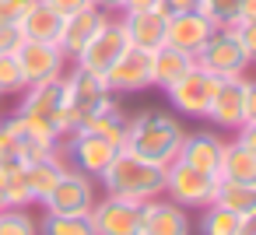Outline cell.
<instances>
[{
  "instance_id": "cell-18",
  "label": "cell",
  "mask_w": 256,
  "mask_h": 235,
  "mask_svg": "<svg viewBox=\"0 0 256 235\" xmlns=\"http://www.w3.org/2000/svg\"><path fill=\"white\" fill-rule=\"evenodd\" d=\"M207 120L221 130H238L246 123V106H242V78H221L214 98H210V109H207Z\"/></svg>"
},
{
  "instance_id": "cell-11",
  "label": "cell",
  "mask_w": 256,
  "mask_h": 235,
  "mask_svg": "<svg viewBox=\"0 0 256 235\" xmlns=\"http://www.w3.org/2000/svg\"><path fill=\"white\" fill-rule=\"evenodd\" d=\"M98 200V186L92 176H81L74 168H67L60 176V182L50 190V196L42 200V210L46 214H92Z\"/></svg>"
},
{
  "instance_id": "cell-42",
  "label": "cell",
  "mask_w": 256,
  "mask_h": 235,
  "mask_svg": "<svg viewBox=\"0 0 256 235\" xmlns=\"http://www.w3.org/2000/svg\"><path fill=\"white\" fill-rule=\"evenodd\" d=\"M95 4L102 11H109V14H120V0H95Z\"/></svg>"
},
{
  "instance_id": "cell-24",
  "label": "cell",
  "mask_w": 256,
  "mask_h": 235,
  "mask_svg": "<svg viewBox=\"0 0 256 235\" xmlns=\"http://www.w3.org/2000/svg\"><path fill=\"white\" fill-rule=\"evenodd\" d=\"M60 25H64V14H56L50 4L36 0V8L25 14V22L18 25V32H22V39H36V42H56Z\"/></svg>"
},
{
  "instance_id": "cell-21",
  "label": "cell",
  "mask_w": 256,
  "mask_h": 235,
  "mask_svg": "<svg viewBox=\"0 0 256 235\" xmlns=\"http://www.w3.org/2000/svg\"><path fill=\"white\" fill-rule=\"evenodd\" d=\"M67 172V162L60 154V148L53 154H42L36 162L25 165V182H28V193H32V204H42L50 196V190L60 182V176Z\"/></svg>"
},
{
  "instance_id": "cell-33",
  "label": "cell",
  "mask_w": 256,
  "mask_h": 235,
  "mask_svg": "<svg viewBox=\"0 0 256 235\" xmlns=\"http://www.w3.org/2000/svg\"><path fill=\"white\" fill-rule=\"evenodd\" d=\"M232 32H235V39L242 42L246 56L256 64V18H242V22H235V25H232Z\"/></svg>"
},
{
  "instance_id": "cell-30",
  "label": "cell",
  "mask_w": 256,
  "mask_h": 235,
  "mask_svg": "<svg viewBox=\"0 0 256 235\" xmlns=\"http://www.w3.org/2000/svg\"><path fill=\"white\" fill-rule=\"evenodd\" d=\"M0 235H39V221L28 207H8L0 210Z\"/></svg>"
},
{
  "instance_id": "cell-4",
  "label": "cell",
  "mask_w": 256,
  "mask_h": 235,
  "mask_svg": "<svg viewBox=\"0 0 256 235\" xmlns=\"http://www.w3.org/2000/svg\"><path fill=\"white\" fill-rule=\"evenodd\" d=\"M14 116L28 126L32 137H39L50 148H60V140H64V78L28 84L22 92Z\"/></svg>"
},
{
  "instance_id": "cell-28",
  "label": "cell",
  "mask_w": 256,
  "mask_h": 235,
  "mask_svg": "<svg viewBox=\"0 0 256 235\" xmlns=\"http://www.w3.org/2000/svg\"><path fill=\"white\" fill-rule=\"evenodd\" d=\"M200 235H238V214L221 207V204H207L196 224Z\"/></svg>"
},
{
  "instance_id": "cell-29",
  "label": "cell",
  "mask_w": 256,
  "mask_h": 235,
  "mask_svg": "<svg viewBox=\"0 0 256 235\" xmlns=\"http://www.w3.org/2000/svg\"><path fill=\"white\" fill-rule=\"evenodd\" d=\"M242 0H196V14H204L214 28H232L238 22Z\"/></svg>"
},
{
  "instance_id": "cell-39",
  "label": "cell",
  "mask_w": 256,
  "mask_h": 235,
  "mask_svg": "<svg viewBox=\"0 0 256 235\" xmlns=\"http://www.w3.org/2000/svg\"><path fill=\"white\" fill-rule=\"evenodd\" d=\"M148 8H158V0H120V14L123 11H148Z\"/></svg>"
},
{
  "instance_id": "cell-10",
  "label": "cell",
  "mask_w": 256,
  "mask_h": 235,
  "mask_svg": "<svg viewBox=\"0 0 256 235\" xmlns=\"http://www.w3.org/2000/svg\"><path fill=\"white\" fill-rule=\"evenodd\" d=\"M130 50V39H126V28H123V22H120V14H109L106 18V25L92 36V42L81 50V56L74 60L78 67H84V70H92V74H106L123 53Z\"/></svg>"
},
{
  "instance_id": "cell-31",
  "label": "cell",
  "mask_w": 256,
  "mask_h": 235,
  "mask_svg": "<svg viewBox=\"0 0 256 235\" xmlns=\"http://www.w3.org/2000/svg\"><path fill=\"white\" fill-rule=\"evenodd\" d=\"M28 88L25 74H22V64L14 53H4L0 56V98H8V95H22Z\"/></svg>"
},
{
  "instance_id": "cell-1",
  "label": "cell",
  "mask_w": 256,
  "mask_h": 235,
  "mask_svg": "<svg viewBox=\"0 0 256 235\" xmlns=\"http://www.w3.org/2000/svg\"><path fill=\"white\" fill-rule=\"evenodd\" d=\"M182 123L165 112V109H140L137 116H130L126 123V140L123 148L134 151L137 158L151 162V165H172L179 158V148H182Z\"/></svg>"
},
{
  "instance_id": "cell-3",
  "label": "cell",
  "mask_w": 256,
  "mask_h": 235,
  "mask_svg": "<svg viewBox=\"0 0 256 235\" xmlns=\"http://www.w3.org/2000/svg\"><path fill=\"white\" fill-rule=\"evenodd\" d=\"M112 102H116V95L109 92L102 74H92V70L70 64V70H64V137L88 126Z\"/></svg>"
},
{
  "instance_id": "cell-13",
  "label": "cell",
  "mask_w": 256,
  "mask_h": 235,
  "mask_svg": "<svg viewBox=\"0 0 256 235\" xmlns=\"http://www.w3.org/2000/svg\"><path fill=\"white\" fill-rule=\"evenodd\" d=\"M18 64H22V74L28 84H42V81H53V78H64L67 70V56L60 53L56 42H36V39H22L18 50H14Z\"/></svg>"
},
{
  "instance_id": "cell-12",
  "label": "cell",
  "mask_w": 256,
  "mask_h": 235,
  "mask_svg": "<svg viewBox=\"0 0 256 235\" xmlns=\"http://www.w3.org/2000/svg\"><path fill=\"white\" fill-rule=\"evenodd\" d=\"M56 148L42 144L39 137L28 134V126L18 116L0 120V168H11V165H28L42 154H53Z\"/></svg>"
},
{
  "instance_id": "cell-32",
  "label": "cell",
  "mask_w": 256,
  "mask_h": 235,
  "mask_svg": "<svg viewBox=\"0 0 256 235\" xmlns=\"http://www.w3.org/2000/svg\"><path fill=\"white\" fill-rule=\"evenodd\" d=\"M32 8H36V0H0V25L18 28Z\"/></svg>"
},
{
  "instance_id": "cell-35",
  "label": "cell",
  "mask_w": 256,
  "mask_h": 235,
  "mask_svg": "<svg viewBox=\"0 0 256 235\" xmlns=\"http://www.w3.org/2000/svg\"><path fill=\"white\" fill-rule=\"evenodd\" d=\"M242 106H246V123L256 120V78H242Z\"/></svg>"
},
{
  "instance_id": "cell-27",
  "label": "cell",
  "mask_w": 256,
  "mask_h": 235,
  "mask_svg": "<svg viewBox=\"0 0 256 235\" xmlns=\"http://www.w3.org/2000/svg\"><path fill=\"white\" fill-rule=\"evenodd\" d=\"M39 235H95L88 214H46L39 218Z\"/></svg>"
},
{
  "instance_id": "cell-20",
  "label": "cell",
  "mask_w": 256,
  "mask_h": 235,
  "mask_svg": "<svg viewBox=\"0 0 256 235\" xmlns=\"http://www.w3.org/2000/svg\"><path fill=\"white\" fill-rule=\"evenodd\" d=\"M210 32H214V25L204 18V14H196V11H190V14H179V18H168V32H165V46H172V50H182V53H190V56H196L200 50H204V42L210 39Z\"/></svg>"
},
{
  "instance_id": "cell-25",
  "label": "cell",
  "mask_w": 256,
  "mask_h": 235,
  "mask_svg": "<svg viewBox=\"0 0 256 235\" xmlns=\"http://www.w3.org/2000/svg\"><path fill=\"white\" fill-rule=\"evenodd\" d=\"M126 123H130V116L120 109V102H112L109 109H102L88 126H81V130H92V134H98V137H106L109 144H116V148H123V140H126Z\"/></svg>"
},
{
  "instance_id": "cell-40",
  "label": "cell",
  "mask_w": 256,
  "mask_h": 235,
  "mask_svg": "<svg viewBox=\"0 0 256 235\" xmlns=\"http://www.w3.org/2000/svg\"><path fill=\"white\" fill-rule=\"evenodd\" d=\"M238 235H256V210L238 214Z\"/></svg>"
},
{
  "instance_id": "cell-19",
  "label": "cell",
  "mask_w": 256,
  "mask_h": 235,
  "mask_svg": "<svg viewBox=\"0 0 256 235\" xmlns=\"http://www.w3.org/2000/svg\"><path fill=\"white\" fill-rule=\"evenodd\" d=\"M193 221L190 210L179 207L168 196H154L148 200V214H144V235H190Z\"/></svg>"
},
{
  "instance_id": "cell-7",
  "label": "cell",
  "mask_w": 256,
  "mask_h": 235,
  "mask_svg": "<svg viewBox=\"0 0 256 235\" xmlns=\"http://www.w3.org/2000/svg\"><path fill=\"white\" fill-rule=\"evenodd\" d=\"M144 214L148 204L144 200H126V196H98L92 207V224L95 235H144Z\"/></svg>"
},
{
  "instance_id": "cell-17",
  "label": "cell",
  "mask_w": 256,
  "mask_h": 235,
  "mask_svg": "<svg viewBox=\"0 0 256 235\" xmlns=\"http://www.w3.org/2000/svg\"><path fill=\"white\" fill-rule=\"evenodd\" d=\"M221 154H224V137L214 130H193L182 137V148H179V162H186L207 176H218Z\"/></svg>"
},
{
  "instance_id": "cell-36",
  "label": "cell",
  "mask_w": 256,
  "mask_h": 235,
  "mask_svg": "<svg viewBox=\"0 0 256 235\" xmlns=\"http://www.w3.org/2000/svg\"><path fill=\"white\" fill-rule=\"evenodd\" d=\"M42 4H50V8H53L56 14H64V18H67V14L81 11V8H92L95 0H42ZM95 8H98V4H95Z\"/></svg>"
},
{
  "instance_id": "cell-14",
  "label": "cell",
  "mask_w": 256,
  "mask_h": 235,
  "mask_svg": "<svg viewBox=\"0 0 256 235\" xmlns=\"http://www.w3.org/2000/svg\"><path fill=\"white\" fill-rule=\"evenodd\" d=\"M102 78H106L112 95H140L151 88V53L130 46Z\"/></svg>"
},
{
  "instance_id": "cell-37",
  "label": "cell",
  "mask_w": 256,
  "mask_h": 235,
  "mask_svg": "<svg viewBox=\"0 0 256 235\" xmlns=\"http://www.w3.org/2000/svg\"><path fill=\"white\" fill-rule=\"evenodd\" d=\"M18 42H22V32H18V28L0 25V56H4V53H14V50H18Z\"/></svg>"
},
{
  "instance_id": "cell-6",
  "label": "cell",
  "mask_w": 256,
  "mask_h": 235,
  "mask_svg": "<svg viewBox=\"0 0 256 235\" xmlns=\"http://www.w3.org/2000/svg\"><path fill=\"white\" fill-rule=\"evenodd\" d=\"M214 190H218V176H207L186 162H172L165 165V196L176 200L186 210H204L207 204H214Z\"/></svg>"
},
{
  "instance_id": "cell-38",
  "label": "cell",
  "mask_w": 256,
  "mask_h": 235,
  "mask_svg": "<svg viewBox=\"0 0 256 235\" xmlns=\"http://www.w3.org/2000/svg\"><path fill=\"white\" fill-rule=\"evenodd\" d=\"M235 140H238L242 148H249V151L256 154V120H249V123H242V126L235 130Z\"/></svg>"
},
{
  "instance_id": "cell-9",
  "label": "cell",
  "mask_w": 256,
  "mask_h": 235,
  "mask_svg": "<svg viewBox=\"0 0 256 235\" xmlns=\"http://www.w3.org/2000/svg\"><path fill=\"white\" fill-rule=\"evenodd\" d=\"M193 60L218 78H246V70L252 67V60L246 56V50H242V42L235 39L232 28H214L210 39L204 42V50Z\"/></svg>"
},
{
  "instance_id": "cell-34",
  "label": "cell",
  "mask_w": 256,
  "mask_h": 235,
  "mask_svg": "<svg viewBox=\"0 0 256 235\" xmlns=\"http://www.w3.org/2000/svg\"><path fill=\"white\" fill-rule=\"evenodd\" d=\"M158 11H162L165 18H179V14L196 11V0H158Z\"/></svg>"
},
{
  "instance_id": "cell-22",
  "label": "cell",
  "mask_w": 256,
  "mask_h": 235,
  "mask_svg": "<svg viewBox=\"0 0 256 235\" xmlns=\"http://www.w3.org/2000/svg\"><path fill=\"white\" fill-rule=\"evenodd\" d=\"M196 60L190 56V53H182V50H172V46H158L154 53H151V88H168V84H176L190 67H193Z\"/></svg>"
},
{
  "instance_id": "cell-43",
  "label": "cell",
  "mask_w": 256,
  "mask_h": 235,
  "mask_svg": "<svg viewBox=\"0 0 256 235\" xmlns=\"http://www.w3.org/2000/svg\"><path fill=\"white\" fill-rule=\"evenodd\" d=\"M11 204H8V190H4V179H0V210H8Z\"/></svg>"
},
{
  "instance_id": "cell-2",
  "label": "cell",
  "mask_w": 256,
  "mask_h": 235,
  "mask_svg": "<svg viewBox=\"0 0 256 235\" xmlns=\"http://www.w3.org/2000/svg\"><path fill=\"white\" fill-rule=\"evenodd\" d=\"M102 182L106 193L112 196H126V200H154V196H165V168L162 165H151L144 158H137L134 151L120 148L112 154V162L106 165V172L95 179Z\"/></svg>"
},
{
  "instance_id": "cell-15",
  "label": "cell",
  "mask_w": 256,
  "mask_h": 235,
  "mask_svg": "<svg viewBox=\"0 0 256 235\" xmlns=\"http://www.w3.org/2000/svg\"><path fill=\"white\" fill-rule=\"evenodd\" d=\"M106 18H109V11H102V8H81V11H74V14H67L64 18V25H60V36H56V46H60V53L67 56V64H74L78 56H81V50L92 42V36L106 25Z\"/></svg>"
},
{
  "instance_id": "cell-41",
  "label": "cell",
  "mask_w": 256,
  "mask_h": 235,
  "mask_svg": "<svg viewBox=\"0 0 256 235\" xmlns=\"http://www.w3.org/2000/svg\"><path fill=\"white\" fill-rule=\"evenodd\" d=\"M242 18H256V0H242L238 4V22Z\"/></svg>"
},
{
  "instance_id": "cell-16",
  "label": "cell",
  "mask_w": 256,
  "mask_h": 235,
  "mask_svg": "<svg viewBox=\"0 0 256 235\" xmlns=\"http://www.w3.org/2000/svg\"><path fill=\"white\" fill-rule=\"evenodd\" d=\"M120 22H123V28H126L130 46H137V50H144V53H154L158 46H165L168 18H165L158 8H148V11H123Z\"/></svg>"
},
{
  "instance_id": "cell-26",
  "label": "cell",
  "mask_w": 256,
  "mask_h": 235,
  "mask_svg": "<svg viewBox=\"0 0 256 235\" xmlns=\"http://www.w3.org/2000/svg\"><path fill=\"white\" fill-rule=\"evenodd\" d=\"M214 204H221V207H228V210H235V214H249V210H256V186L218 179Z\"/></svg>"
},
{
  "instance_id": "cell-5",
  "label": "cell",
  "mask_w": 256,
  "mask_h": 235,
  "mask_svg": "<svg viewBox=\"0 0 256 235\" xmlns=\"http://www.w3.org/2000/svg\"><path fill=\"white\" fill-rule=\"evenodd\" d=\"M218 84H221L218 74L204 70L200 64H193L176 84L165 88V95H168V102H172V109L179 116H186V120H207V109H210V98H214Z\"/></svg>"
},
{
  "instance_id": "cell-23",
  "label": "cell",
  "mask_w": 256,
  "mask_h": 235,
  "mask_svg": "<svg viewBox=\"0 0 256 235\" xmlns=\"http://www.w3.org/2000/svg\"><path fill=\"white\" fill-rule=\"evenodd\" d=\"M218 179H228V182H249V186H256V154H252L249 148H242L235 137H232V140H224V154H221Z\"/></svg>"
},
{
  "instance_id": "cell-8",
  "label": "cell",
  "mask_w": 256,
  "mask_h": 235,
  "mask_svg": "<svg viewBox=\"0 0 256 235\" xmlns=\"http://www.w3.org/2000/svg\"><path fill=\"white\" fill-rule=\"evenodd\" d=\"M116 151H120L116 144H109L106 137H98L92 130H74L60 140V154H64L67 168H74L81 176H92V179H98L106 172V165L112 162Z\"/></svg>"
}]
</instances>
